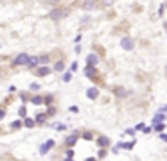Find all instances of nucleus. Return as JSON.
Returning <instances> with one entry per match:
<instances>
[{
    "label": "nucleus",
    "instance_id": "f257e3e1",
    "mask_svg": "<svg viewBox=\"0 0 167 161\" xmlns=\"http://www.w3.org/2000/svg\"><path fill=\"white\" fill-rule=\"evenodd\" d=\"M31 61V56L29 54H20V56H16L13 59V66H27Z\"/></svg>",
    "mask_w": 167,
    "mask_h": 161
},
{
    "label": "nucleus",
    "instance_id": "f03ea898",
    "mask_svg": "<svg viewBox=\"0 0 167 161\" xmlns=\"http://www.w3.org/2000/svg\"><path fill=\"white\" fill-rule=\"evenodd\" d=\"M54 145H56L54 140H47V143H43V145L40 147V154H41V156H45V154H47V152H49V150H50L52 147H54Z\"/></svg>",
    "mask_w": 167,
    "mask_h": 161
},
{
    "label": "nucleus",
    "instance_id": "7ed1b4c3",
    "mask_svg": "<svg viewBox=\"0 0 167 161\" xmlns=\"http://www.w3.org/2000/svg\"><path fill=\"white\" fill-rule=\"evenodd\" d=\"M120 47H122L124 50H133V48H135V43H133L131 38H122V39H120Z\"/></svg>",
    "mask_w": 167,
    "mask_h": 161
},
{
    "label": "nucleus",
    "instance_id": "20e7f679",
    "mask_svg": "<svg viewBox=\"0 0 167 161\" xmlns=\"http://www.w3.org/2000/svg\"><path fill=\"white\" fill-rule=\"evenodd\" d=\"M68 13H67V11H63V9H52L50 11V18L52 20H61V18H63V16H67Z\"/></svg>",
    "mask_w": 167,
    "mask_h": 161
},
{
    "label": "nucleus",
    "instance_id": "39448f33",
    "mask_svg": "<svg viewBox=\"0 0 167 161\" xmlns=\"http://www.w3.org/2000/svg\"><path fill=\"white\" fill-rule=\"evenodd\" d=\"M50 72H52V68H49V66H38L34 70V73L38 77H47V75H50Z\"/></svg>",
    "mask_w": 167,
    "mask_h": 161
},
{
    "label": "nucleus",
    "instance_id": "423d86ee",
    "mask_svg": "<svg viewBox=\"0 0 167 161\" xmlns=\"http://www.w3.org/2000/svg\"><path fill=\"white\" fill-rule=\"evenodd\" d=\"M86 97H88L90 100H95L97 97H99V90L95 88V86H92V88H88V90H86Z\"/></svg>",
    "mask_w": 167,
    "mask_h": 161
},
{
    "label": "nucleus",
    "instance_id": "0eeeda50",
    "mask_svg": "<svg viewBox=\"0 0 167 161\" xmlns=\"http://www.w3.org/2000/svg\"><path fill=\"white\" fill-rule=\"evenodd\" d=\"M79 140V134L77 133H74V134H70V136H67V140H65V143H67V147H74L76 145V142Z\"/></svg>",
    "mask_w": 167,
    "mask_h": 161
},
{
    "label": "nucleus",
    "instance_id": "6e6552de",
    "mask_svg": "<svg viewBox=\"0 0 167 161\" xmlns=\"http://www.w3.org/2000/svg\"><path fill=\"white\" fill-rule=\"evenodd\" d=\"M110 138H106V136H99L97 138V145L101 147V149H106V147H110Z\"/></svg>",
    "mask_w": 167,
    "mask_h": 161
},
{
    "label": "nucleus",
    "instance_id": "1a4fd4ad",
    "mask_svg": "<svg viewBox=\"0 0 167 161\" xmlns=\"http://www.w3.org/2000/svg\"><path fill=\"white\" fill-rule=\"evenodd\" d=\"M97 63H99V57L95 56V54L86 56V64H88V66H97Z\"/></svg>",
    "mask_w": 167,
    "mask_h": 161
},
{
    "label": "nucleus",
    "instance_id": "9d476101",
    "mask_svg": "<svg viewBox=\"0 0 167 161\" xmlns=\"http://www.w3.org/2000/svg\"><path fill=\"white\" fill-rule=\"evenodd\" d=\"M164 120H165V113L158 111V113L153 116V125H154V124H164Z\"/></svg>",
    "mask_w": 167,
    "mask_h": 161
},
{
    "label": "nucleus",
    "instance_id": "9b49d317",
    "mask_svg": "<svg viewBox=\"0 0 167 161\" xmlns=\"http://www.w3.org/2000/svg\"><path fill=\"white\" fill-rule=\"evenodd\" d=\"M85 75H86V77H90V79H93V77L97 75L95 66H88V64H86V68H85Z\"/></svg>",
    "mask_w": 167,
    "mask_h": 161
},
{
    "label": "nucleus",
    "instance_id": "f8f14e48",
    "mask_svg": "<svg viewBox=\"0 0 167 161\" xmlns=\"http://www.w3.org/2000/svg\"><path fill=\"white\" fill-rule=\"evenodd\" d=\"M40 66V61H38V57L34 56V57H31V61H29V64H27V68L29 70H36Z\"/></svg>",
    "mask_w": 167,
    "mask_h": 161
},
{
    "label": "nucleus",
    "instance_id": "ddd939ff",
    "mask_svg": "<svg viewBox=\"0 0 167 161\" xmlns=\"http://www.w3.org/2000/svg\"><path fill=\"white\" fill-rule=\"evenodd\" d=\"M34 125H36V122L33 120V118H29V116H27V118H24V127H27V129H33Z\"/></svg>",
    "mask_w": 167,
    "mask_h": 161
},
{
    "label": "nucleus",
    "instance_id": "4468645a",
    "mask_svg": "<svg viewBox=\"0 0 167 161\" xmlns=\"http://www.w3.org/2000/svg\"><path fill=\"white\" fill-rule=\"evenodd\" d=\"M65 70V63L63 61H58L54 66H52V72H63Z\"/></svg>",
    "mask_w": 167,
    "mask_h": 161
},
{
    "label": "nucleus",
    "instance_id": "2eb2a0df",
    "mask_svg": "<svg viewBox=\"0 0 167 161\" xmlns=\"http://www.w3.org/2000/svg\"><path fill=\"white\" fill-rule=\"evenodd\" d=\"M115 95H117V99H124V97L128 95V91L124 90V88H120V86H119V88H115Z\"/></svg>",
    "mask_w": 167,
    "mask_h": 161
},
{
    "label": "nucleus",
    "instance_id": "dca6fc26",
    "mask_svg": "<svg viewBox=\"0 0 167 161\" xmlns=\"http://www.w3.org/2000/svg\"><path fill=\"white\" fill-rule=\"evenodd\" d=\"M31 102H33L34 106H41V104H43V97L34 95V97H31Z\"/></svg>",
    "mask_w": 167,
    "mask_h": 161
},
{
    "label": "nucleus",
    "instance_id": "f3484780",
    "mask_svg": "<svg viewBox=\"0 0 167 161\" xmlns=\"http://www.w3.org/2000/svg\"><path fill=\"white\" fill-rule=\"evenodd\" d=\"M38 61H40V66H47V63H49V56H38Z\"/></svg>",
    "mask_w": 167,
    "mask_h": 161
},
{
    "label": "nucleus",
    "instance_id": "a211bd4d",
    "mask_svg": "<svg viewBox=\"0 0 167 161\" xmlns=\"http://www.w3.org/2000/svg\"><path fill=\"white\" fill-rule=\"evenodd\" d=\"M45 115H47V116H54V115H56V107H54V106H49L47 111H45Z\"/></svg>",
    "mask_w": 167,
    "mask_h": 161
},
{
    "label": "nucleus",
    "instance_id": "6ab92c4d",
    "mask_svg": "<svg viewBox=\"0 0 167 161\" xmlns=\"http://www.w3.org/2000/svg\"><path fill=\"white\" fill-rule=\"evenodd\" d=\"M45 118H47V115H43V113H40V115L36 116V120H34V122H36V124H43V122H45Z\"/></svg>",
    "mask_w": 167,
    "mask_h": 161
},
{
    "label": "nucleus",
    "instance_id": "aec40b11",
    "mask_svg": "<svg viewBox=\"0 0 167 161\" xmlns=\"http://www.w3.org/2000/svg\"><path fill=\"white\" fill-rule=\"evenodd\" d=\"M153 129H154L156 133H162L164 129H165V124H154V125H153Z\"/></svg>",
    "mask_w": 167,
    "mask_h": 161
},
{
    "label": "nucleus",
    "instance_id": "412c9836",
    "mask_svg": "<svg viewBox=\"0 0 167 161\" xmlns=\"http://www.w3.org/2000/svg\"><path fill=\"white\" fill-rule=\"evenodd\" d=\"M93 7H95V4H93V2H85V4H83V9H86V11H92Z\"/></svg>",
    "mask_w": 167,
    "mask_h": 161
},
{
    "label": "nucleus",
    "instance_id": "4be33fe9",
    "mask_svg": "<svg viewBox=\"0 0 167 161\" xmlns=\"http://www.w3.org/2000/svg\"><path fill=\"white\" fill-rule=\"evenodd\" d=\"M18 115L22 116V118H27V109H25V106H22V107L18 109Z\"/></svg>",
    "mask_w": 167,
    "mask_h": 161
},
{
    "label": "nucleus",
    "instance_id": "5701e85b",
    "mask_svg": "<svg viewBox=\"0 0 167 161\" xmlns=\"http://www.w3.org/2000/svg\"><path fill=\"white\" fill-rule=\"evenodd\" d=\"M22 125H24V122H20V120H15V122L11 124V129H20Z\"/></svg>",
    "mask_w": 167,
    "mask_h": 161
},
{
    "label": "nucleus",
    "instance_id": "b1692460",
    "mask_svg": "<svg viewBox=\"0 0 167 161\" xmlns=\"http://www.w3.org/2000/svg\"><path fill=\"white\" fill-rule=\"evenodd\" d=\"M40 88H41V86L38 82H31V86H29V90H33V91H38Z\"/></svg>",
    "mask_w": 167,
    "mask_h": 161
},
{
    "label": "nucleus",
    "instance_id": "393cba45",
    "mask_svg": "<svg viewBox=\"0 0 167 161\" xmlns=\"http://www.w3.org/2000/svg\"><path fill=\"white\" fill-rule=\"evenodd\" d=\"M63 81H65V82H70V81H72V73H70V72L63 73Z\"/></svg>",
    "mask_w": 167,
    "mask_h": 161
},
{
    "label": "nucleus",
    "instance_id": "a878e982",
    "mask_svg": "<svg viewBox=\"0 0 167 161\" xmlns=\"http://www.w3.org/2000/svg\"><path fill=\"white\" fill-rule=\"evenodd\" d=\"M81 138H83V140H88V142H90L93 136H92V133H88V131H86V133H83V134H81Z\"/></svg>",
    "mask_w": 167,
    "mask_h": 161
},
{
    "label": "nucleus",
    "instance_id": "bb28decb",
    "mask_svg": "<svg viewBox=\"0 0 167 161\" xmlns=\"http://www.w3.org/2000/svg\"><path fill=\"white\" fill-rule=\"evenodd\" d=\"M54 129H56V131H65L67 125H65V124H56V125H54Z\"/></svg>",
    "mask_w": 167,
    "mask_h": 161
},
{
    "label": "nucleus",
    "instance_id": "cd10ccee",
    "mask_svg": "<svg viewBox=\"0 0 167 161\" xmlns=\"http://www.w3.org/2000/svg\"><path fill=\"white\" fill-rule=\"evenodd\" d=\"M43 104H47V106H49V104H52V97H50V95L43 97Z\"/></svg>",
    "mask_w": 167,
    "mask_h": 161
},
{
    "label": "nucleus",
    "instance_id": "c85d7f7f",
    "mask_svg": "<svg viewBox=\"0 0 167 161\" xmlns=\"http://www.w3.org/2000/svg\"><path fill=\"white\" fill-rule=\"evenodd\" d=\"M76 70H77V63L74 61V63H72V64H70V70H68V72L72 73V72H76Z\"/></svg>",
    "mask_w": 167,
    "mask_h": 161
},
{
    "label": "nucleus",
    "instance_id": "c756f323",
    "mask_svg": "<svg viewBox=\"0 0 167 161\" xmlns=\"http://www.w3.org/2000/svg\"><path fill=\"white\" fill-rule=\"evenodd\" d=\"M72 158H74V150L68 149V150H67V159H72Z\"/></svg>",
    "mask_w": 167,
    "mask_h": 161
},
{
    "label": "nucleus",
    "instance_id": "7c9ffc66",
    "mask_svg": "<svg viewBox=\"0 0 167 161\" xmlns=\"http://www.w3.org/2000/svg\"><path fill=\"white\" fill-rule=\"evenodd\" d=\"M4 118H6V109H4V107H0V120H4Z\"/></svg>",
    "mask_w": 167,
    "mask_h": 161
},
{
    "label": "nucleus",
    "instance_id": "2f4dec72",
    "mask_svg": "<svg viewBox=\"0 0 167 161\" xmlns=\"http://www.w3.org/2000/svg\"><path fill=\"white\" fill-rule=\"evenodd\" d=\"M68 111H70V113H77L79 109H77V106H70V107H68Z\"/></svg>",
    "mask_w": 167,
    "mask_h": 161
},
{
    "label": "nucleus",
    "instance_id": "473e14b6",
    "mask_svg": "<svg viewBox=\"0 0 167 161\" xmlns=\"http://www.w3.org/2000/svg\"><path fill=\"white\" fill-rule=\"evenodd\" d=\"M104 156H106V149H101L99 150V158H104Z\"/></svg>",
    "mask_w": 167,
    "mask_h": 161
},
{
    "label": "nucleus",
    "instance_id": "72a5a7b5",
    "mask_svg": "<svg viewBox=\"0 0 167 161\" xmlns=\"http://www.w3.org/2000/svg\"><path fill=\"white\" fill-rule=\"evenodd\" d=\"M145 125L144 124H138V125H135V131H142V129H144Z\"/></svg>",
    "mask_w": 167,
    "mask_h": 161
},
{
    "label": "nucleus",
    "instance_id": "f704fd0d",
    "mask_svg": "<svg viewBox=\"0 0 167 161\" xmlns=\"http://www.w3.org/2000/svg\"><path fill=\"white\" fill-rule=\"evenodd\" d=\"M160 140L162 142H167V134H160Z\"/></svg>",
    "mask_w": 167,
    "mask_h": 161
},
{
    "label": "nucleus",
    "instance_id": "c9c22d12",
    "mask_svg": "<svg viewBox=\"0 0 167 161\" xmlns=\"http://www.w3.org/2000/svg\"><path fill=\"white\" fill-rule=\"evenodd\" d=\"M160 111H162V113H164V111H167V104H165V106L162 107V109H160Z\"/></svg>",
    "mask_w": 167,
    "mask_h": 161
},
{
    "label": "nucleus",
    "instance_id": "e433bc0d",
    "mask_svg": "<svg viewBox=\"0 0 167 161\" xmlns=\"http://www.w3.org/2000/svg\"><path fill=\"white\" fill-rule=\"evenodd\" d=\"M85 161H95V158H88V159H85Z\"/></svg>",
    "mask_w": 167,
    "mask_h": 161
},
{
    "label": "nucleus",
    "instance_id": "4c0bfd02",
    "mask_svg": "<svg viewBox=\"0 0 167 161\" xmlns=\"http://www.w3.org/2000/svg\"><path fill=\"white\" fill-rule=\"evenodd\" d=\"M65 161H74V159H67V158H65Z\"/></svg>",
    "mask_w": 167,
    "mask_h": 161
},
{
    "label": "nucleus",
    "instance_id": "58836bf2",
    "mask_svg": "<svg viewBox=\"0 0 167 161\" xmlns=\"http://www.w3.org/2000/svg\"><path fill=\"white\" fill-rule=\"evenodd\" d=\"M165 70H167V66H165Z\"/></svg>",
    "mask_w": 167,
    "mask_h": 161
}]
</instances>
